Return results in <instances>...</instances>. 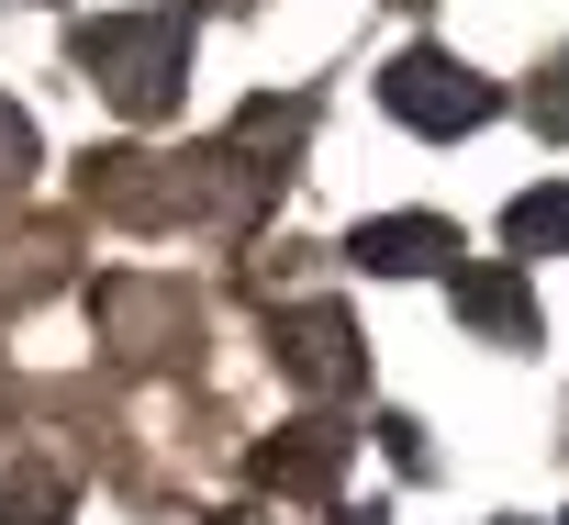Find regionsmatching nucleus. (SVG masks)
Instances as JSON below:
<instances>
[{
  "label": "nucleus",
  "mask_w": 569,
  "mask_h": 525,
  "mask_svg": "<svg viewBox=\"0 0 569 525\" xmlns=\"http://www.w3.org/2000/svg\"><path fill=\"white\" fill-rule=\"evenodd\" d=\"M79 68H90V90H112V112L157 123L190 90V12H101V23H79Z\"/></svg>",
  "instance_id": "obj_1"
},
{
  "label": "nucleus",
  "mask_w": 569,
  "mask_h": 525,
  "mask_svg": "<svg viewBox=\"0 0 569 525\" xmlns=\"http://www.w3.org/2000/svg\"><path fill=\"white\" fill-rule=\"evenodd\" d=\"M223 157H146V146H112V157H90V212H112V224H134V235H168V224H201V212H223V179H212Z\"/></svg>",
  "instance_id": "obj_2"
},
{
  "label": "nucleus",
  "mask_w": 569,
  "mask_h": 525,
  "mask_svg": "<svg viewBox=\"0 0 569 525\" xmlns=\"http://www.w3.org/2000/svg\"><path fill=\"white\" fill-rule=\"evenodd\" d=\"M380 112L413 123V135H480V123L502 112V90H491L469 57H447V46H402V57L380 68Z\"/></svg>",
  "instance_id": "obj_3"
},
{
  "label": "nucleus",
  "mask_w": 569,
  "mask_h": 525,
  "mask_svg": "<svg viewBox=\"0 0 569 525\" xmlns=\"http://www.w3.org/2000/svg\"><path fill=\"white\" fill-rule=\"evenodd\" d=\"M268 347H279V369H291L302 392H358L369 380V358H358V325L336 314V303H291L268 325Z\"/></svg>",
  "instance_id": "obj_4"
},
{
  "label": "nucleus",
  "mask_w": 569,
  "mask_h": 525,
  "mask_svg": "<svg viewBox=\"0 0 569 525\" xmlns=\"http://www.w3.org/2000/svg\"><path fill=\"white\" fill-rule=\"evenodd\" d=\"M101 325L123 336V358H179L201 347V303L179 280H101Z\"/></svg>",
  "instance_id": "obj_5"
},
{
  "label": "nucleus",
  "mask_w": 569,
  "mask_h": 525,
  "mask_svg": "<svg viewBox=\"0 0 569 525\" xmlns=\"http://www.w3.org/2000/svg\"><path fill=\"white\" fill-rule=\"evenodd\" d=\"M458 224L447 212H380V224H358V269H380V280H413V269H458Z\"/></svg>",
  "instance_id": "obj_6"
},
{
  "label": "nucleus",
  "mask_w": 569,
  "mask_h": 525,
  "mask_svg": "<svg viewBox=\"0 0 569 525\" xmlns=\"http://www.w3.org/2000/svg\"><path fill=\"white\" fill-rule=\"evenodd\" d=\"M458 325H480L491 347H536V291H525V257H502V269H458Z\"/></svg>",
  "instance_id": "obj_7"
},
{
  "label": "nucleus",
  "mask_w": 569,
  "mask_h": 525,
  "mask_svg": "<svg viewBox=\"0 0 569 525\" xmlns=\"http://www.w3.org/2000/svg\"><path fill=\"white\" fill-rule=\"evenodd\" d=\"M502 235H513V257H547V246H569V190H525V201L502 212Z\"/></svg>",
  "instance_id": "obj_8"
},
{
  "label": "nucleus",
  "mask_w": 569,
  "mask_h": 525,
  "mask_svg": "<svg viewBox=\"0 0 569 525\" xmlns=\"http://www.w3.org/2000/svg\"><path fill=\"white\" fill-rule=\"evenodd\" d=\"M525 112H536V135H569V46L536 68V90H525Z\"/></svg>",
  "instance_id": "obj_9"
}]
</instances>
